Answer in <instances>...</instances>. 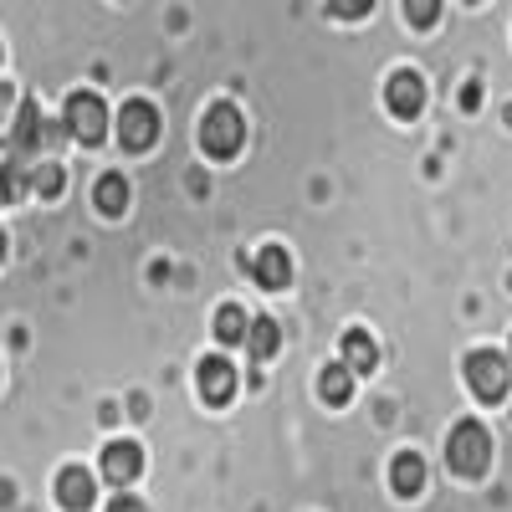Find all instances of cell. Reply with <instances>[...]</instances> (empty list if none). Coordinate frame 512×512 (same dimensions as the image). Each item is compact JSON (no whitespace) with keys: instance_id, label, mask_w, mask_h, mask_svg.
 Masks as SVG:
<instances>
[{"instance_id":"obj_1","label":"cell","mask_w":512,"mask_h":512,"mask_svg":"<svg viewBox=\"0 0 512 512\" xmlns=\"http://www.w3.org/2000/svg\"><path fill=\"white\" fill-rule=\"evenodd\" d=\"M446 466L456 477H482L492 466V431L482 420H461L446 436Z\"/></svg>"},{"instance_id":"obj_2","label":"cell","mask_w":512,"mask_h":512,"mask_svg":"<svg viewBox=\"0 0 512 512\" xmlns=\"http://www.w3.org/2000/svg\"><path fill=\"white\" fill-rule=\"evenodd\" d=\"M246 144V118L231 103H216L200 118V149L210 159H236V149Z\"/></svg>"},{"instance_id":"obj_3","label":"cell","mask_w":512,"mask_h":512,"mask_svg":"<svg viewBox=\"0 0 512 512\" xmlns=\"http://www.w3.org/2000/svg\"><path fill=\"white\" fill-rule=\"evenodd\" d=\"M466 384L482 405H497L507 400V384H512V364L507 354H492V349H472L466 354Z\"/></svg>"},{"instance_id":"obj_4","label":"cell","mask_w":512,"mask_h":512,"mask_svg":"<svg viewBox=\"0 0 512 512\" xmlns=\"http://www.w3.org/2000/svg\"><path fill=\"white\" fill-rule=\"evenodd\" d=\"M62 128H67L72 139H82V144H103V134H108L103 98L98 93H72L67 108H62Z\"/></svg>"},{"instance_id":"obj_5","label":"cell","mask_w":512,"mask_h":512,"mask_svg":"<svg viewBox=\"0 0 512 512\" xmlns=\"http://www.w3.org/2000/svg\"><path fill=\"white\" fill-rule=\"evenodd\" d=\"M154 139H159V113H154V103H144V98L123 103V108H118V144L134 149V154H144Z\"/></svg>"},{"instance_id":"obj_6","label":"cell","mask_w":512,"mask_h":512,"mask_svg":"<svg viewBox=\"0 0 512 512\" xmlns=\"http://www.w3.org/2000/svg\"><path fill=\"white\" fill-rule=\"evenodd\" d=\"M195 384H200V400H205V405H216V410L236 400V369H231L221 354L200 359V369H195Z\"/></svg>"},{"instance_id":"obj_7","label":"cell","mask_w":512,"mask_h":512,"mask_svg":"<svg viewBox=\"0 0 512 512\" xmlns=\"http://www.w3.org/2000/svg\"><path fill=\"white\" fill-rule=\"evenodd\" d=\"M139 472H144V451H139L134 441H108V446H103V477H108L113 487H134Z\"/></svg>"},{"instance_id":"obj_8","label":"cell","mask_w":512,"mask_h":512,"mask_svg":"<svg viewBox=\"0 0 512 512\" xmlns=\"http://www.w3.org/2000/svg\"><path fill=\"white\" fill-rule=\"evenodd\" d=\"M93 497H98V477L88 472V466H62L57 472V502L67 512H88Z\"/></svg>"},{"instance_id":"obj_9","label":"cell","mask_w":512,"mask_h":512,"mask_svg":"<svg viewBox=\"0 0 512 512\" xmlns=\"http://www.w3.org/2000/svg\"><path fill=\"white\" fill-rule=\"evenodd\" d=\"M251 277L262 282L267 292H282L287 282H292V256L282 251V246H262L251 256Z\"/></svg>"},{"instance_id":"obj_10","label":"cell","mask_w":512,"mask_h":512,"mask_svg":"<svg viewBox=\"0 0 512 512\" xmlns=\"http://www.w3.org/2000/svg\"><path fill=\"white\" fill-rule=\"evenodd\" d=\"M384 98H390V113H395V118H420V108H425V82H420L415 72H395L390 88H384Z\"/></svg>"},{"instance_id":"obj_11","label":"cell","mask_w":512,"mask_h":512,"mask_svg":"<svg viewBox=\"0 0 512 512\" xmlns=\"http://www.w3.org/2000/svg\"><path fill=\"white\" fill-rule=\"evenodd\" d=\"M11 159H26L41 149V108L36 103H16V128H11Z\"/></svg>"},{"instance_id":"obj_12","label":"cell","mask_w":512,"mask_h":512,"mask_svg":"<svg viewBox=\"0 0 512 512\" xmlns=\"http://www.w3.org/2000/svg\"><path fill=\"white\" fill-rule=\"evenodd\" d=\"M338 364H344L349 374H374L379 369V344L364 328H349L344 333V359H338Z\"/></svg>"},{"instance_id":"obj_13","label":"cell","mask_w":512,"mask_h":512,"mask_svg":"<svg viewBox=\"0 0 512 512\" xmlns=\"http://www.w3.org/2000/svg\"><path fill=\"white\" fill-rule=\"evenodd\" d=\"M390 487H395L400 497H420V492H425V456H420V451H400V456H395Z\"/></svg>"},{"instance_id":"obj_14","label":"cell","mask_w":512,"mask_h":512,"mask_svg":"<svg viewBox=\"0 0 512 512\" xmlns=\"http://www.w3.org/2000/svg\"><path fill=\"white\" fill-rule=\"evenodd\" d=\"M277 338H282V328H277L272 318H251L241 344H246V354H251V359H272V354H277Z\"/></svg>"},{"instance_id":"obj_15","label":"cell","mask_w":512,"mask_h":512,"mask_svg":"<svg viewBox=\"0 0 512 512\" xmlns=\"http://www.w3.org/2000/svg\"><path fill=\"white\" fill-rule=\"evenodd\" d=\"M318 395H323V405H349V395H354V374H349L344 364H328V369L318 374Z\"/></svg>"},{"instance_id":"obj_16","label":"cell","mask_w":512,"mask_h":512,"mask_svg":"<svg viewBox=\"0 0 512 512\" xmlns=\"http://www.w3.org/2000/svg\"><path fill=\"white\" fill-rule=\"evenodd\" d=\"M93 200H98L103 216H123V210H128V180L123 175H103L98 190H93Z\"/></svg>"},{"instance_id":"obj_17","label":"cell","mask_w":512,"mask_h":512,"mask_svg":"<svg viewBox=\"0 0 512 512\" xmlns=\"http://www.w3.org/2000/svg\"><path fill=\"white\" fill-rule=\"evenodd\" d=\"M246 308H236V303H221L216 308V338H221V344H241V338H246Z\"/></svg>"},{"instance_id":"obj_18","label":"cell","mask_w":512,"mask_h":512,"mask_svg":"<svg viewBox=\"0 0 512 512\" xmlns=\"http://www.w3.org/2000/svg\"><path fill=\"white\" fill-rule=\"evenodd\" d=\"M6 149V144H0ZM26 190V175H21V159H11V154H0V205H11L16 195Z\"/></svg>"},{"instance_id":"obj_19","label":"cell","mask_w":512,"mask_h":512,"mask_svg":"<svg viewBox=\"0 0 512 512\" xmlns=\"http://www.w3.org/2000/svg\"><path fill=\"white\" fill-rule=\"evenodd\" d=\"M26 185H31L36 195L57 200V195H62V164H52V159H47V164H36L31 175H26Z\"/></svg>"},{"instance_id":"obj_20","label":"cell","mask_w":512,"mask_h":512,"mask_svg":"<svg viewBox=\"0 0 512 512\" xmlns=\"http://www.w3.org/2000/svg\"><path fill=\"white\" fill-rule=\"evenodd\" d=\"M405 21L420 26V31H431L441 21V0H405Z\"/></svg>"},{"instance_id":"obj_21","label":"cell","mask_w":512,"mask_h":512,"mask_svg":"<svg viewBox=\"0 0 512 512\" xmlns=\"http://www.w3.org/2000/svg\"><path fill=\"white\" fill-rule=\"evenodd\" d=\"M369 11H374V0H328V16H338V21H359Z\"/></svg>"},{"instance_id":"obj_22","label":"cell","mask_w":512,"mask_h":512,"mask_svg":"<svg viewBox=\"0 0 512 512\" xmlns=\"http://www.w3.org/2000/svg\"><path fill=\"white\" fill-rule=\"evenodd\" d=\"M6 113H16V88H11V82H0V118H6Z\"/></svg>"},{"instance_id":"obj_23","label":"cell","mask_w":512,"mask_h":512,"mask_svg":"<svg viewBox=\"0 0 512 512\" xmlns=\"http://www.w3.org/2000/svg\"><path fill=\"white\" fill-rule=\"evenodd\" d=\"M108 512H144V507H139L134 497H128V492H118V497L108 502Z\"/></svg>"},{"instance_id":"obj_24","label":"cell","mask_w":512,"mask_h":512,"mask_svg":"<svg viewBox=\"0 0 512 512\" xmlns=\"http://www.w3.org/2000/svg\"><path fill=\"white\" fill-rule=\"evenodd\" d=\"M477 98H482V88H477V82H466V88H461V103H466V108H477Z\"/></svg>"},{"instance_id":"obj_25","label":"cell","mask_w":512,"mask_h":512,"mask_svg":"<svg viewBox=\"0 0 512 512\" xmlns=\"http://www.w3.org/2000/svg\"><path fill=\"white\" fill-rule=\"evenodd\" d=\"M0 256H6V236H0Z\"/></svg>"},{"instance_id":"obj_26","label":"cell","mask_w":512,"mask_h":512,"mask_svg":"<svg viewBox=\"0 0 512 512\" xmlns=\"http://www.w3.org/2000/svg\"><path fill=\"white\" fill-rule=\"evenodd\" d=\"M507 364H512V344H507Z\"/></svg>"}]
</instances>
